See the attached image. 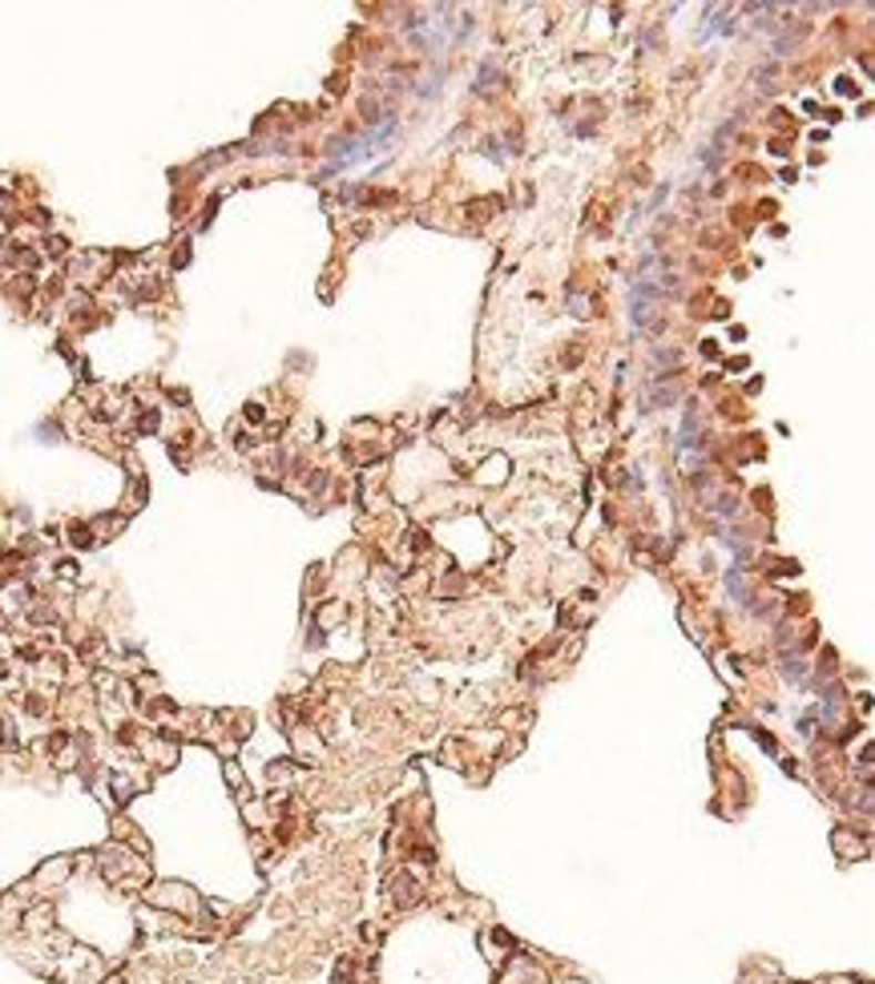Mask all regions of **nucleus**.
Returning a JSON list of instances; mask_svg holds the SVG:
<instances>
[{"mask_svg":"<svg viewBox=\"0 0 875 984\" xmlns=\"http://www.w3.org/2000/svg\"><path fill=\"white\" fill-rule=\"evenodd\" d=\"M391 142H396V118H388V122H379L376 130H367L364 138H355V142H344L339 150H335V166H352V162H367V158H376L384 154V150H391Z\"/></svg>","mask_w":875,"mask_h":984,"instance_id":"1","label":"nucleus"}]
</instances>
